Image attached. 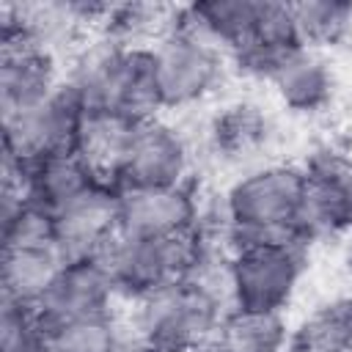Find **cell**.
<instances>
[{
    "mask_svg": "<svg viewBox=\"0 0 352 352\" xmlns=\"http://www.w3.org/2000/svg\"><path fill=\"white\" fill-rule=\"evenodd\" d=\"M66 82L85 116L143 121L160 113L148 44H124L99 36L80 52Z\"/></svg>",
    "mask_w": 352,
    "mask_h": 352,
    "instance_id": "obj_1",
    "label": "cell"
},
{
    "mask_svg": "<svg viewBox=\"0 0 352 352\" xmlns=\"http://www.w3.org/2000/svg\"><path fill=\"white\" fill-rule=\"evenodd\" d=\"M228 314V289L217 286L209 264H204L190 278L135 300L132 336L160 352H198L220 333Z\"/></svg>",
    "mask_w": 352,
    "mask_h": 352,
    "instance_id": "obj_2",
    "label": "cell"
},
{
    "mask_svg": "<svg viewBox=\"0 0 352 352\" xmlns=\"http://www.w3.org/2000/svg\"><path fill=\"white\" fill-rule=\"evenodd\" d=\"M231 242L292 239L305 245V173L302 165L267 162L245 170L223 198Z\"/></svg>",
    "mask_w": 352,
    "mask_h": 352,
    "instance_id": "obj_3",
    "label": "cell"
},
{
    "mask_svg": "<svg viewBox=\"0 0 352 352\" xmlns=\"http://www.w3.org/2000/svg\"><path fill=\"white\" fill-rule=\"evenodd\" d=\"M118 297L140 300L168 283L190 278L209 264V248L201 231L173 239H138L116 231L94 256Z\"/></svg>",
    "mask_w": 352,
    "mask_h": 352,
    "instance_id": "obj_4",
    "label": "cell"
},
{
    "mask_svg": "<svg viewBox=\"0 0 352 352\" xmlns=\"http://www.w3.org/2000/svg\"><path fill=\"white\" fill-rule=\"evenodd\" d=\"M223 267L231 311L283 314L305 270V245L292 239L231 242Z\"/></svg>",
    "mask_w": 352,
    "mask_h": 352,
    "instance_id": "obj_5",
    "label": "cell"
},
{
    "mask_svg": "<svg viewBox=\"0 0 352 352\" xmlns=\"http://www.w3.org/2000/svg\"><path fill=\"white\" fill-rule=\"evenodd\" d=\"M148 47L160 110L190 107L206 99L223 80L226 52L195 30L184 28L176 16L170 30H165Z\"/></svg>",
    "mask_w": 352,
    "mask_h": 352,
    "instance_id": "obj_6",
    "label": "cell"
},
{
    "mask_svg": "<svg viewBox=\"0 0 352 352\" xmlns=\"http://www.w3.org/2000/svg\"><path fill=\"white\" fill-rule=\"evenodd\" d=\"M82 121L85 113L74 91L63 80L36 107L3 118V157L19 165H33L44 157L72 151L77 148Z\"/></svg>",
    "mask_w": 352,
    "mask_h": 352,
    "instance_id": "obj_7",
    "label": "cell"
},
{
    "mask_svg": "<svg viewBox=\"0 0 352 352\" xmlns=\"http://www.w3.org/2000/svg\"><path fill=\"white\" fill-rule=\"evenodd\" d=\"M190 176V146L184 135L151 116L140 121L126 143V151L116 168L113 184L118 190H143V187H179Z\"/></svg>",
    "mask_w": 352,
    "mask_h": 352,
    "instance_id": "obj_8",
    "label": "cell"
},
{
    "mask_svg": "<svg viewBox=\"0 0 352 352\" xmlns=\"http://www.w3.org/2000/svg\"><path fill=\"white\" fill-rule=\"evenodd\" d=\"M198 201L190 184L118 190V231L138 239H173L198 231Z\"/></svg>",
    "mask_w": 352,
    "mask_h": 352,
    "instance_id": "obj_9",
    "label": "cell"
},
{
    "mask_svg": "<svg viewBox=\"0 0 352 352\" xmlns=\"http://www.w3.org/2000/svg\"><path fill=\"white\" fill-rule=\"evenodd\" d=\"M118 231V187L99 182L52 212V242L66 261L94 258Z\"/></svg>",
    "mask_w": 352,
    "mask_h": 352,
    "instance_id": "obj_10",
    "label": "cell"
},
{
    "mask_svg": "<svg viewBox=\"0 0 352 352\" xmlns=\"http://www.w3.org/2000/svg\"><path fill=\"white\" fill-rule=\"evenodd\" d=\"M302 173L308 239L352 228V154L319 148L305 160Z\"/></svg>",
    "mask_w": 352,
    "mask_h": 352,
    "instance_id": "obj_11",
    "label": "cell"
},
{
    "mask_svg": "<svg viewBox=\"0 0 352 352\" xmlns=\"http://www.w3.org/2000/svg\"><path fill=\"white\" fill-rule=\"evenodd\" d=\"M63 77L50 47L36 41H0V116H19L44 102Z\"/></svg>",
    "mask_w": 352,
    "mask_h": 352,
    "instance_id": "obj_12",
    "label": "cell"
},
{
    "mask_svg": "<svg viewBox=\"0 0 352 352\" xmlns=\"http://www.w3.org/2000/svg\"><path fill=\"white\" fill-rule=\"evenodd\" d=\"M116 297L118 294L113 283L107 280L104 270L94 258L66 261L55 283L50 286L47 297L36 308V314L44 327H55V324L85 319V316L113 314Z\"/></svg>",
    "mask_w": 352,
    "mask_h": 352,
    "instance_id": "obj_13",
    "label": "cell"
},
{
    "mask_svg": "<svg viewBox=\"0 0 352 352\" xmlns=\"http://www.w3.org/2000/svg\"><path fill=\"white\" fill-rule=\"evenodd\" d=\"M272 85L278 99L294 113H319L330 104L336 91V77L327 60L311 50L300 47L289 52L264 80Z\"/></svg>",
    "mask_w": 352,
    "mask_h": 352,
    "instance_id": "obj_14",
    "label": "cell"
},
{
    "mask_svg": "<svg viewBox=\"0 0 352 352\" xmlns=\"http://www.w3.org/2000/svg\"><path fill=\"white\" fill-rule=\"evenodd\" d=\"M66 258L55 250V245H19L3 248L0 264V300L38 308L63 270Z\"/></svg>",
    "mask_w": 352,
    "mask_h": 352,
    "instance_id": "obj_15",
    "label": "cell"
},
{
    "mask_svg": "<svg viewBox=\"0 0 352 352\" xmlns=\"http://www.w3.org/2000/svg\"><path fill=\"white\" fill-rule=\"evenodd\" d=\"M99 182H107V179L99 176L77 148L60 151L28 165V198L47 206L50 212L82 195Z\"/></svg>",
    "mask_w": 352,
    "mask_h": 352,
    "instance_id": "obj_16",
    "label": "cell"
},
{
    "mask_svg": "<svg viewBox=\"0 0 352 352\" xmlns=\"http://www.w3.org/2000/svg\"><path fill=\"white\" fill-rule=\"evenodd\" d=\"M289 330L283 314L231 311L220 333L198 352H289Z\"/></svg>",
    "mask_w": 352,
    "mask_h": 352,
    "instance_id": "obj_17",
    "label": "cell"
},
{
    "mask_svg": "<svg viewBox=\"0 0 352 352\" xmlns=\"http://www.w3.org/2000/svg\"><path fill=\"white\" fill-rule=\"evenodd\" d=\"M270 135H272L270 116L250 102H236L223 107V113H217L209 126L212 148L217 151V157H228V160H242L261 151Z\"/></svg>",
    "mask_w": 352,
    "mask_h": 352,
    "instance_id": "obj_18",
    "label": "cell"
},
{
    "mask_svg": "<svg viewBox=\"0 0 352 352\" xmlns=\"http://www.w3.org/2000/svg\"><path fill=\"white\" fill-rule=\"evenodd\" d=\"M138 124L140 121L121 118V116H85L80 138H77V151L91 162V168L99 176L113 182L116 168H118Z\"/></svg>",
    "mask_w": 352,
    "mask_h": 352,
    "instance_id": "obj_19",
    "label": "cell"
},
{
    "mask_svg": "<svg viewBox=\"0 0 352 352\" xmlns=\"http://www.w3.org/2000/svg\"><path fill=\"white\" fill-rule=\"evenodd\" d=\"M289 352H352V297L316 308L292 336Z\"/></svg>",
    "mask_w": 352,
    "mask_h": 352,
    "instance_id": "obj_20",
    "label": "cell"
},
{
    "mask_svg": "<svg viewBox=\"0 0 352 352\" xmlns=\"http://www.w3.org/2000/svg\"><path fill=\"white\" fill-rule=\"evenodd\" d=\"M121 341L124 333L116 314H99L47 327L44 352H116Z\"/></svg>",
    "mask_w": 352,
    "mask_h": 352,
    "instance_id": "obj_21",
    "label": "cell"
},
{
    "mask_svg": "<svg viewBox=\"0 0 352 352\" xmlns=\"http://www.w3.org/2000/svg\"><path fill=\"white\" fill-rule=\"evenodd\" d=\"M294 19L305 47L319 50L338 44L352 33V3L344 0H308L294 3Z\"/></svg>",
    "mask_w": 352,
    "mask_h": 352,
    "instance_id": "obj_22",
    "label": "cell"
},
{
    "mask_svg": "<svg viewBox=\"0 0 352 352\" xmlns=\"http://www.w3.org/2000/svg\"><path fill=\"white\" fill-rule=\"evenodd\" d=\"M47 327L25 305L0 300V352H44Z\"/></svg>",
    "mask_w": 352,
    "mask_h": 352,
    "instance_id": "obj_23",
    "label": "cell"
},
{
    "mask_svg": "<svg viewBox=\"0 0 352 352\" xmlns=\"http://www.w3.org/2000/svg\"><path fill=\"white\" fill-rule=\"evenodd\" d=\"M116 352H160V349H154L151 344H146V341H140L135 336H124V341L118 344Z\"/></svg>",
    "mask_w": 352,
    "mask_h": 352,
    "instance_id": "obj_24",
    "label": "cell"
}]
</instances>
